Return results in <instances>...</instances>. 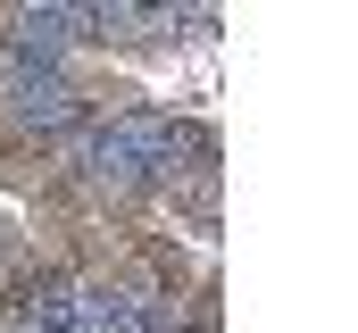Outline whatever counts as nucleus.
<instances>
[{
  "label": "nucleus",
  "instance_id": "nucleus-1",
  "mask_svg": "<svg viewBox=\"0 0 358 333\" xmlns=\"http://www.w3.org/2000/svg\"><path fill=\"white\" fill-rule=\"evenodd\" d=\"M8 25H17V8H0V50H8Z\"/></svg>",
  "mask_w": 358,
  "mask_h": 333
}]
</instances>
